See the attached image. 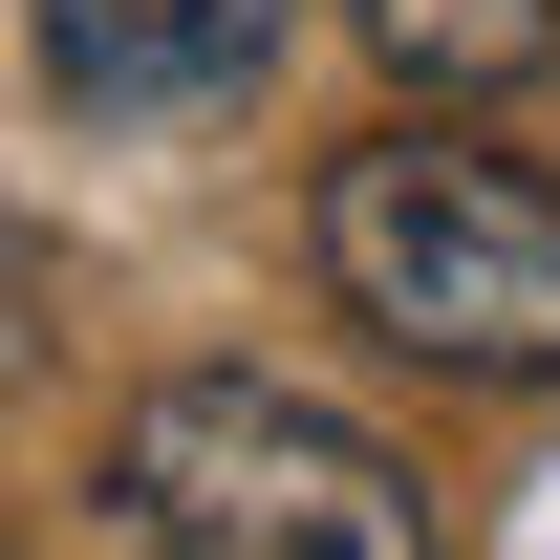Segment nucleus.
<instances>
[{"mask_svg":"<svg viewBox=\"0 0 560 560\" xmlns=\"http://www.w3.org/2000/svg\"><path fill=\"white\" fill-rule=\"evenodd\" d=\"M280 22L302 0H44V86L86 130H195V108H237L280 66Z\"/></svg>","mask_w":560,"mask_h":560,"instance_id":"3","label":"nucleus"},{"mask_svg":"<svg viewBox=\"0 0 560 560\" xmlns=\"http://www.w3.org/2000/svg\"><path fill=\"white\" fill-rule=\"evenodd\" d=\"M108 517H130V560H431L410 453L280 366H151L108 431Z\"/></svg>","mask_w":560,"mask_h":560,"instance_id":"2","label":"nucleus"},{"mask_svg":"<svg viewBox=\"0 0 560 560\" xmlns=\"http://www.w3.org/2000/svg\"><path fill=\"white\" fill-rule=\"evenodd\" d=\"M22 366H44V237L0 215V388H22Z\"/></svg>","mask_w":560,"mask_h":560,"instance_id":"5","label":"nucleus"},{"mask_svg":"<svg viewBox=\"0 0 560 560\" xmlns=\"http://www.w3.org/2000/svg\"><path fill=\"white\" fill-rule=\"evenodd\" d=\"M302 259L431 388H560V173L475 151V108H388L366 151H324Z\"/></svg>","mask_w":560,"mask_h":560,"instance_id":"1","label":"nucleus"},{"mask_svg":"<svg viewBox=\"0 0 560 560\" xmlns=\"http://www.w3.org/2000/svg\"><path fill=\"white\" fill-rule=\"evenodd\" d=\"M346 22H366V66L410 108H517L560 66V0H346Z\"/></svg>","mask_w":560,"mask_h":560,"instance_id":"4","label":"nucleus"}]
</instances>
